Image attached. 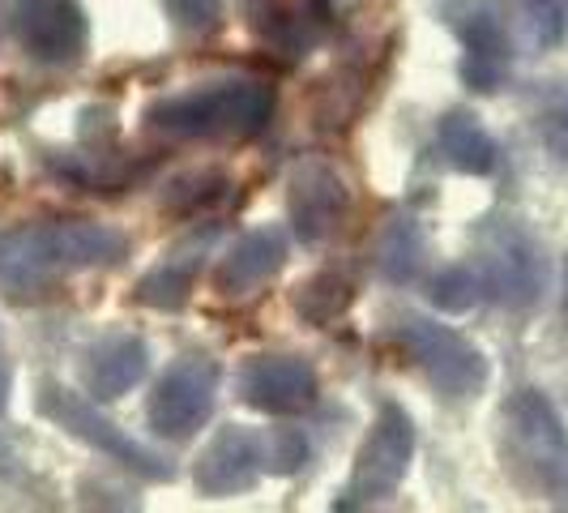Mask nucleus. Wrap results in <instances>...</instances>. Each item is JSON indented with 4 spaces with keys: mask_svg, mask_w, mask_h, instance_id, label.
Returning <instances> with one entry per match:
<instances>
[{
    "mask_svg": "<svg viewBox=\"0 0 568 513\" xmlns=\"http://www.w3.org/2000/svg\"><path fill=\"white\" fill-rule=\"evenodd\" d=\"M565 330H568V265H565Z\"/></svg>",
    "mask_w": 568,
    "mask_h": 513,
    "instance_id": "28",
    "label": "nucleus"
},
{
    "mask_svg": "<svg viewBox=\"0 0 568 513\" xmlns=\"http://www.w3.org/2000/svg\"><path fill=\"white\" fill-rule=\"evenodd\" d=\"M286 214L304 244H325L329 235H338L351 214V189L338 168H329L325 159L295 163L286 184Z\"/></svg>",
    "mask_w": 568,
    "mask_h": 513,
    "instance_id": "10",
    "label": "nucleus"
},
{
    "mask_svg": "<svg viewBox=\"0 0 568 513\" xmlns=\"http://www.w3.org/2000/svg\"><path fill=\"white\" fill-rule=\"evenodd\" d=\"M436 145L445 154V163L462 175H491L496 171V138L484 129V120L470 112H445L436 124Z\"/></svg>",
    "mask_w": 568,
    "mask_h": 513,
    "instance_id": "17",
    "label": "nucleus"
},
{
    "mask_svg": "<svg viewBox=\"0 0 568 513\" xmlns=\"http://www.w3.org/2000/svg\"><path fill=\"white\" fill-rule=\"evenodd\" d=\"M231 193V175L219 168H193L180 171L175 180H168L163 189V214L171 219H197L201 210H214L219 201H227Z\"/></svg>",
    "mask_w": 568,
    "mask_h": 513,
    "instance_id": "20",
    "label": "nucleus"
},
{
    "mask_svg": "<svg viewBox=\"0 0 568 513\" xmlns=\"http://www.w3.org/2000/svg\"><path fill=\"white\" fill-rule=\"evenodd\" d=\"M274 103V86L256 78H223L154 99L145 108V129L171 142H253L270 129Z\"/></svg>",
    "mask_w": 568,
    "mask_h": 513,
    "instance_id": "2",
    "label": "nucleus"
},
{
    "mask_svg": "<svg viewBox=\"0 0 568 513\" xmlns=\"http://www.w3.org/2000/svg\"><path fill=\"white\" fill-rule=\"evenodd\" d=\"M424 256H427V240L419 223L415 219H389V228L381 231V249H376V265H381V274L389 279L394 286H406L419 279V270H424Z\"/></svg>",
    "mask_w": 568,
    "mask_h": 513,
    "instance_id": "19",
    "label": "nucleus"
},
{
    "mask_svg": "<svg viewBox=\"0 0 568 513\" xmlns=\"http://www.w3.org/2000/svg\"><path fill=\"white\" fill-rule=\"evenodd\" d=\"M500 428H505V462L513 475L547 505L568 510V428L556 402L530 385L513 390L500 411Z\"/></svg>",
    "mask_w": 568,
    "mask_h": 513,
    "instance_id": "3",
    "label": "nucleus"
},
{
    "mask_svg": "<svg viewBox=\"0 0 568 513\" xmlns=\"http://www.w3.org/2000/svg\"><path fill=\"white\" fill-rule=\"evenodd\" d=\"M286 261V235L278 228H256L244 231L235 244H231L219 270H214V286L219 295L240 300V295H253L256 286H265Z\"/></svg>",
    "mask_w": 568,
    "mask_h": 513,
    "instance_id": "14",
    "label": "nucleus"
},
{
    "mask_svg": "<svg viewBox=\"0 0 568 513\" xmlns=\"http://www.w3.org/2000/svg\"><path fill=\"white\" fill-rule=\"evenodd\" d=\"M13 34L34 64H78L90 43L82 0H13Z\"/></svg>",
    "mask_w": 568,
    "mask_h": 513,
    "instance_id": "9",
    "label": "nucleus"
},
{
    "mask_svg": "<svg viewBox=\"0 0 568 513\" xmlns=\"http://www.w3.org/2000/svg\"><path fill=\"white\" fill-rule=\"evenodd\" d=\"M535 129H539L547 154L568 168V86H547L535 108Z\"/></svg>",
    "mask_w": 568,
    "mask_h": 513,
    "instance_id": "22",
    "label": "nucleus"
},
{
    "mask_svg": "<svg viewBox=\"0 0 568 513\" xmlns=\"http://www.w3.org/2000/svg\"><path fill=\"white\" fill-rule=\"evenodd\" d=\"M351 304H355V286H351V279H342L338 270H321V274L304 279V283L291 291L295 316L304 325H316V330L334 325Z\"/></svg>",
    "mask_w": 568,
    "mask_h": 513,
    "instance_id": "18",
    "label": "nucleus"
},
{
    "mask_svg": "<svg viewBox=\"0 0 568 513\" xmlns=\"http://www.w3.org/2000/svg\"><path fill=\"white\" fill-rule=\"evenodd\" d=\"M9 394H13V364H9V355H4V346H0V415H4V406H9Z\"/></svg>",
    "mask_w": 568,
    "mask_h": 513,
    "instance_id": "27",
    "label": "nucleus"
},
{
    "mask_svg": "<svg viewBox=\"0 0 568 513\" xmlns=\"http://www.w3.org/2000/svg\"><path fill=\"white\" fill-rule=\"evenodd\" d=\"M210 240H214V228L197 231L189 240H180L171 253H163V261L154 270H145L142 283H138V300L145 309H159V313H180L193 295V283L201 274V261L210 253Z\"/></svg>",
    "mask_w": 568,
    "mask_h": 513,
    "instance_id": "16",
    "label": "nucleus"
},
{
    "mask_svg": "<svg viewBox=\"0 0 568 513\" xmlns=\"http://www.w3.org/2000/svg\"><path fill=\"white\" fill-rule=\"evenodd\" d=\"M261 457H265V475L286 480L308 462V436L300 428H270L261 432Z\"/></svg>",
    "mask_w": 568,
    "mask_h": 513,
    "instance_id": "24",
    "label": "nucleus"
},
{
    "mask_svg": "<svg viewBox=\"0 0 568 513\" xmlns=\"http://www.w3.org/2000/svg\"><path fill=\"white\" fill-rule=\"evenodd\" d=\"M150 372V346L138 334H108L85 351V390L99 402L124 399L129 390H138Z\"/></svg>",
    "mask_w": 568,
    "mask_h": 513,
    "instance_id": "15",
    "label": "nucleus"
},
{
    "mask_svg": "<svg viewBox=\"0 0 568 513\" xmlns=\"http://www.w3.org/2000/svg\"><path fill=\"white\" fill-rule=\"evenodd\" d=\"M449 22H454L462 48H466V57L457 64L462 82L470 86V90H479V94L500 90L513 64V43H509L505 22H500L491 9H484V4H466Z\"/></svg>",
    "mask_w": 568,
    "mask_h": 513,
    "instance_id": "13",
    "label": "nucleus"
},
{
    "mask_svg": "<svg viewBox=\"0 0 568 513\" xmlns=\"http://www.w3.org/2000/svg\"><path fill=\"white\" fill-rule=\"evenodd\" d=\"M39 415H48L60 432H69L73 441H82L90 445L94 454L112 457L120 462L124 471H133L138 480H150V484H163L175 475V466H171L163 454H154L150 445L142 441H133L124 428H115L99 406L82 394H73V390H64L60 381H39Z\"/></svg>",
    "mask_w": 568,
    "mask_h": 513,
    "instance_id": "4",
    "label": "nucleus"
},
{
    "mask_svg": "<svg viewBox=\"0 0 568 513\" xmlns=\"http://www.w3.org/2000/svg\"><path fill=\"white\" fill-rule=\"evenodd\" d=\"M410 457H415V424L398 402H385L355 454L351 484L342 487L334 510H359V505H376V501L394 496L410 471Z\"/></svg>",
    "mask_w": 568,
    "mask_h": 513,
    "instance_id": "6",
    "label": "nucleus"
},
{
    "mask_svg": "<svg viewBox=\"0 0 568 513\" xmlns=\"http://www.w3.org/2000/svg\"><path fill=\"white\" fill-rule=\"evenodd\" d=\"M484 291L513 313L535 309L547 286V256L539 240L513 219H496L484 231V261H479Z\"/></svg>",
    "mask_w": 568,
    "mask_h": 513,
    "instance_id": "7",
    "label": "nucleus"
},
{
    "mask_svg": "<svg viewBox=\"0 0 568 513\" xmlns=\"http://www.w3.org/2000/svg\"><path fill=\"white\" fill-rule=\"evenodd\" d=\"M219 381H223V369L210 355H184V360H175L159 376V385L150 394V406H145V420L154 428V436H168V441L197 436L201 428L210 424V415H214Z\"/></svg>",
    "mask_w": 568,
    "mask_h": 513,
    "instance_id": "8",
    "label": "nucleus"
},
{
    "mask_svg": "<svg viewBox=\"0 0 568 513\" xmlns=\"http://www.w3.org/2000/svg\"><path fill=\"white\" fill-rule=\"evenodd\" d=\"M244 13H248V27H253L261 48H270L278 57H304L308 30H304V18L286 0H248Z\"/></svg>",
    "mask_w": 568,
    "mask_h": 513,
    "instance_id": "21",
    "label": "nucleus"
},
{
    "mask_svg": "<svg viewBox=\"0 0 568 513\" xmlns=\"http://www.w3.org/2000/svg\"><path fill=\"white\" fill-rule=\"evenodd\" d=\"M129 256V235L94 219H60L22 231H0V283L13 291H39L60 274H82L99 265H120Z\"/></svg>",
    "mask_w": 568,
    "mask_h": 513,
    "instance_id": "1",
    "label": "nucleus"
},
{
    "mask_svg": "<svg viewBox=\"0 0 568 513\" xmlns=\"http://www.w3.org/2000/svg\"><path fill=\"white\" fill-rule=\"evenodd\" d=\"M168 18L189 34H205L223 22V0H163Z\"/></svg>",
    "mask_w": 568,
    "mask_h": 513,
    "instance_id": "26",
    "label": "nucleus"
},
{
    "mask_svg": "<svg viewBox=\"0 0 568 513\" xmlns=\"http://www.w3.org/2000/svg\"><path fill=\"white\" fill-rule=\"evenodd\" d=\"M432 304L440 309V313H470L475 304H479V295H484V279H479V270H470V265H445L436 279H432Z\"/></svg>",
    "mask_w": 568,
    "mask_h": 513,
    "instance_id": "23",
    "label": "nucleus"
},
{
    "mask_svg": "<svg viewBox=\"0 0 568 513\" xmlns=\"http://www.w3.org/2000/svg\"><path fill=\"white\" fill-rule=\"evenodd\" d=\"M4 462H9V454H4V445H0V471H4Z\"/></svg>",
    "mask_w": 568,
    "mask_h": 513,
    "instance_id": "29",
    "label": "nucleus"
},
{
    "mask_svg": "<svg viewBox=\"0 0 568 513\" xmlns=\"http://www.w3.org/2000/svg\"><path fill=\"white\" fill-rule=\"evenodd\" d=\"M521 9H526V22L535 30V43L539 48H551V43L565 39L568 0H521Z\"/></svg>",
    "mask_w": 568,
    "mask_h": 513,
    "instance_id": "25",
    "label": "nucleus"
},
{
    "mask_svg": "<svg viewBox=\"0 0 568 513\" xmlns=\"http://www.w3.org/2000/svg\"><path fill=\"white\" fill-rule=\"evenodd\" d=\"M235 394L261 415H300L316 402L321 381L300 355H253L235 376Z\"/></svg>",
    "mask_w": 568,
    "mask_h": 513,
    "instance_id": "11",
    "label": "nucleus"
},
{
    "mask_svg": "<svg viewBox=\"0 0 568 513\" xmlns=\"http://www.w3.org/2000/svg\"><path fill=\"white\" fill-rule=\"evenodd\" d=\"M398 339L406 346V355L432 381V390H440L445 399L462 402L484 394L491 364H487V355L466 334H457L454 325H440L432 316L410 313L398 321Z\"/></svg>",
    "mask_w": 568,
    "mask_h": 513,
    "instance_id": "5",
    "label": "nucleus"
},
{
    "mask_svg": "<svg viewBox=\"0 0 568 513\" xmlns=\"http://www.w3.org/2000/svg\"><path fill=\"white\" fill-rule=\"evenodd\" d=\"M261 475H265L261 432L240 424L219 428L193 462V484L201 496H214V501L235 496V492H253Z\"/></svg>",
    "mask_w": 568,
    "mask_h": 513,
    "instance_id": "12",
    "label": "nucleus"
}]
</instances>
